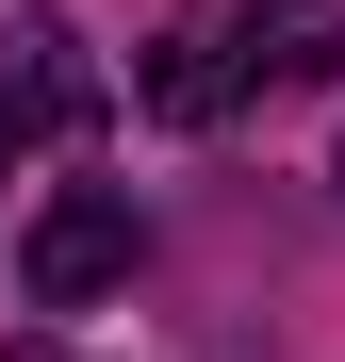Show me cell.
Masks as SVG:
<instances>
[{"mask_svg": "<svg viewBox=\"0 0 345 362\" xmlns=\"http://www.w3.org/2000/svg\"><path fill=\"white\" fill-rule=\"evenodd\" d=\"M329 66H345V0H181V33L148 49V115L214 132L263 83H329Z\"/></svg>", "mask_w": 345, "mask_h": 362, "instance_id": "cell-1", "label": "cell"}, {"mask_svg": "<svg viewBox=\"0 0 345 362\" xmlns=\"http://www.w3.org/2000/svg\"><path fill=\"white\" fill-rule=\"evenodd\" d=\"M132 198H115V181H66V198H49L33 230H17V280H33V313H99L115 280H132Z\"/></svg>", "mask_w": 345, "mask_h": 362, "instance_id": "cell-2", "label": "cell"}, {"mask_svg": "<svg viewBox=\"0 0 345 362\" xmlns=\"http://www.w3.org/2000/svg\"><path fill=\"white\" fill-rule=\"evenodd\" d=\"M0 115H17V132H83L99 115V66H83V33L49 17V0L0 17Z\"/></svg>", "mask_w": 345, "mask_h": 362, "instance_id": "cell-3", "label": "cell"}, {"mask_svg": "<svg viewBox=\"0 0 345 362\" xmlns=\"http://www.w3.org/2000/svg\"><path fill=\"white\" fill-rule=\"evenodd\" d=\"M0 165H17V115H0Z\"/></svg>", "mask_w": 345, "mask_h": 362, "instance_id": "cell-4", "label": "cell"}, {"mask_svg": "<svg viewBox=\"0 0 345 362\" xmlns=\"http://www.w3.org/2000/svg\"><path fill=\"white\" fill-rule=\"evenodd\" d=\"M17 362H33V346H17Z\"/></svg>", "mask_w": 345, "mask_h": 362, "instance_id": "cell-5", "label": "cell"}]
</instances>
